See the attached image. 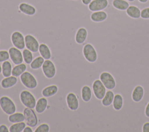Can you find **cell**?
Wrapping results in <instances>:
<instances>
[{
  "label": "cell",
  "instance_id": "1",
  "mask_svg": "<svg viewBox=\"0 0 149 132\" xmlns=\"http://www.w3.org/2000/svg\"><path fill=\"white\" fill-rule=\"evenodd\" d=\"M0 107L6 115H11L16 111V105L14 101L8 96L3 95L0 97Z\"/></svg>",
  "mask_w": 149,
  "mask_h": 132
},
{
  "label": "cell",
  "instance_id": "2",
  "mask_svg": "<svg viewBox=\"0 0 149 132\" xmlns=\"http://www.w3.org/2000/svg\"><path fill=\"white\" fill-rule=\"evenodd\" d=\"M20 80L22 84L29 89L33 90L37 87L38 82L36 77L28 71L24 72L20 76Z\"/></svg>",
  "mask_w": 149,
  "mask_h": 132
},
{
  "label": "cell",
  "instance_id": "3",
  "mask_svg": "<svg viewBox=\"0 0 149 132\" xmlns=\"http://www.w3.org/2000/svg\"><path fill=\"white\" fill-rule=\"evenodd\" d=\"M20 100L22 104L27 108H35L36 104V99L34 95L29 91L24 90L20 93Z\"/></svg>",
  "mask_w": 149,
  "mask_h": 132
},
{
  "label": "cell",
  "instance_id": "4",
  "mask_svg": "<svg viewBox=\"0 0 149 132\" xmlns=\"http://www.w3.org/2000/svg\"><path fill=\"white\" fill-rule=\"evenodd\" d=\"M23 114L24 116V122L26 125L31 127H35L38 124V119L35 110L33 108L26 107L23 109Z\"/></svg>",
  "mask_w": 149,
  "mask_h": 132
},
{
  "label": "cell",
  "instance_id": "5",
  "mask_svg": "<svg viewBox=\"0 0 149 132\" xmlns=\"http://www.w3.org/2000/svg\"><path fill=\"white\" fill-rule=\"evenodd\" d=\"M83 54L84 58L88 62L94 63L97 60L98 55L96 49L90 43H87L83 46Z\"/></svg>",
  "mask_w": 149,
  "mask_h": 132
},
{
  "label": "cell",
  "instance_id": "6",
  "mask_svg": "<svg viewBox=\"0 0 149 132\" xmlns=\"http://www.w3.org/2000/svg\"><path fill=\"white\" fill-rule=\"evenodd\" d=\"M41 68L42 73L46 78L51 79L55 77L56 72V67L54 62L50 59L45 60Z\"/></svg>",
  "mask_w": 149,
  "mask_h": 132
},
{
  "label": "cell",
  "instance_id": "7",
  "mask_svg": "<svg viewBox=\"0 0 149 132\" xmlns=\"http://www.w3.org/2000/svg\"><path fill=\"white\" fill-rule=\"evenodd\" d=\"M10 40L13 47L20 50L24 49L26 47L25 38L21 32L19 31H13L11 34Z\"/></svg>",
  "mask_w": 149,
  "mask_h": 132
},
{
  "label": "cell",
  "instance_id": "8",
  "mask_svg": "<svg viewBox=\"0 0 149 132\" xmlns=\"http://www.w3.org/2000/svg\"><path fill=\"white\" fill-rule=\"evenodd\" d=\"M92 89L94 96L99 100L103 98L107 92L106 87L99 79H97L94 81L92 84Z\"/></svg>",
  "mask_w": 149,
  "mask_h": 132
},
{
  "label": "cell",
  "instance_id": "9",
  "mask_svg": "<svg viewBox=\"0 0 149 132\" xmlns=\"http://www.w3.org/2000/svg\"><path fill=\"white\" fill-rule=\"evenodd\" d=\"M100 80L108 90H112L116 86V81L113 76L109 72H102L100 75Z\"/></svg>",
  "mask_w": 149,
  "mask_h": 132
},
{
  "label": "cell",
  "instance_id": "10",
  "mask_svg": "<svg viewBox=\"0 0 149 132\" xmlns=\"http://www.w3.org/2000/svg\"><path fill=\"white\" fill-rule=\"evenodd\" d=\"M26 48L32 52L36 53L38 51L40 44L37 39L31 34H27L24 36Z\"/></svg>",
  "mask_w": 149,
  "mask_h": 132
},
{
  "label": "cell",
  "instance_id": "11",
  "mask_svg": "<svg viewBox=\"0 0 149 132\" xmlns=\"http://www.w3.org/2000/svg\"><path fill=\"white\" fill-rule=\"evenodd\" d=\"M8 52L9 53L10 59L13 64L16 65L23 63L24 60L22 52H21L20 49L15 47H12L9 48Z\"/></svg>",
  "mask_w": 149,
  "mask_h": 132
},
{
  "label": "cell",
  "instance_id": "12",
  "mask_svg": "<svg viewBox=\"0 0 149 132\" xmlns=\"http://www.w3.org/2000/svg\"><path fill=\"white\" fill-rule=\"evenodd\" d=\"M108 5V0H92L88 5V9L92 12L104 10L107 8Z\"/></svg>",
  "mask_w": 149,
  "mask_h": 132
},
{
  "label": "cell",
  "instance_id": "13",
  "mask_svg": "<svg viewBox=\"0 0 149 132\" xmlns=\"http://www.w3.org/2000/svg\"><path fill=\"white\" fill-rule=\"evenodd\" d=\"M66 104L68 108L72 111H75L79 109V102L76 95L73 92H69L66 97Z\"/></svg>",
  "mask_w": 149,
  "mask_h": 132
},
{
  "label": "cell",
  "instance_id": "14",
  "mask_svg": "<svg viewBox=\"0 0 149 132\" xmlns=\"http://www.w3.org/2000/svg\"><path fill=\"white\" fill-rule=\"evenodd\" d=\"M19 10L27 16H33L36 14V8L32 5L26 2H22L19 5Z\"/></svg>",
  "mask_w": 149,
  "mask_h": 132
},
{
  "label": "cell",
  "instance_id": "15",
  "mask_svg": "<svg viewBox=\"0 0 149 132\" xmlns=\"http://www.w3.org/2000/svg\"><path fill=\"white\" fill-rule=\"evenodd\" d=\"M108 14L104 10L93 12L90 15V19L94 23H101L107 20Z\"/></svg>",
  "mask_w": 149,
  "mask_h": 132
},
{
  "label": "cell",
  "instance_id": "16",
  "mask_svg": "<svg viewBox=\"0 0 149 132\" xmlns=\"http://www.w3.org/2000/svg\"><path fill=\"white\" fill-rule=\"evenodd\" d=\"M88 35L87 30L84 27H81L78 28L75 34V41L78 44H83L87 40Z\"/></svg>",
  "mask_w": 149,
  "mask_h": 132
},
{
  "label": "cell",
  "instance_id": "17",
  "mask_svg": "<svg viewBox=\"0 0 149 132\" xmlns=\"http://www.w3.org/2000/svg\"><path fill=\"white\" fill-rule=\"evenodd\" d=\"M17 83V78L13 76L4 77L1 81V86L4 89L10 88L15 86Z\"/></svg>",
  "mask_w": 149,
  "mask_h": 132
},
{
  "label": "cell",
  "instance_id": "18",
  "mask_svg": "<svg viewBox=\"0 0 149 132\" xmlns=\"http://www.w3.org/2000/svg\"><path fill=\"white\" fill-rule=\"evenodd\" d=\"M126 13L129 17L133 19H139L141 17V10L136 5H130L126 10Z\"/></svg>",
  "mask_w": 149,
  "mask_h": 132
},
{
  "label": "cell",
  "instance_id": "19",
  "mask_svg": "<svg viewBox=\"0 0 149 132\" xmlns=\"http://www.w3.org/2000/svg\"><path fill=\"white\" fill-rule=\"evenodd\" d=\"M48 106V100L46 97L40 98L36 102L35 106V111L39 113H42L44 111L46 110Z\"/></svg>",
  "mask_w": 149,
  "mask_h": 132
},
{
  "label": "cell",
  "instance_id": "20",
  "mask_svg": "<svg viewBox=\"0 0 149 132\" xmlns=\"http://www.w3.org/2000/svg\"><path fill=\"white\" fill-rule=\"evenodd\" d=\"M144 94V90L141 85H137L132 94V98L133 101L139 102L141 101Z\"/></svg>",
  "mask_w": 149,
  "mask_h": 132
},
{
  "label": "cell",
  "instance_id": "21",
  "mask_svg": "<svg viewBox=\"0 0 149 132\" xmlns=\"http://www.w3.org/2000/svg\"><path fill=\"white\" fill-rule=\"evenodd\" d=\"M58 91V87L55 84L49 85L42 89L41 94L43 97L48 98L55 95Z\"/></svg>",
  "mask_w": 149,
  "mask_h": 132
},
{
  "label": "cell",
  "instance_id": "22",
  "mask_svg": "<svg viewBox=\"0 0 149 132\" xmlns=\"http://www.w3.org/2000/svg\"><path fill=\"white\" fill-rule=\"evenodd\" d=\"M38 52L40 55L45 59H50L51 58V52L49 47L44 43H41L40 44Z\"/></svg>",
  "mask_w": 149,
  "mask_h": 132
},
{
  "label": "cell",
  "instance_id": "23",
  "mask_svg": "<svg viewBox=\"0 0 149 132\" xmlns=\"http://www.w3.org/2000/svg\"><path fill=\"white\" fill-rule=\"evenodd\" d=\"M112 5L115 9L121 11H126L130 6L129 2L127 0H113Z\"/></svg>",
  "mask_w": 149,
  "mask_h": 132
},
{
  "label": "cell",
  "instance_id": "24",
  "mask_svg": "<svg viewBox=\"0 0 149 132\" xmlns=\"http://www.w3.org/2000/svg\"><path fill=\"white\" fill-rule=\"evenodd\" d=\"M81 97L82 100L87 102H89L92 97V90L88 85H84L81 90Z\"/></svg>",
  "mask_w": 149,
  "mask_h": 132
},
{
  "label": "cell",
  "instance_id": "25",
  "mask_svg": "<svg viewBox=\"0 0 149 132\" xmlns=\"http://www.w3.org/2000/svg\"><path fill=\"white\" fill-rule=\"evenodd\" d=\"M26 64L22 63L20 64L16 65L13 68L12 71V75L16 77H20L24 72L26 71Z\"/></svg>",
  "mask_w": 149,
  "mask_h": 132
},
{
  "label": "cell",
  "instance_id": "26",
  "mask_svg": "<svg viewBox=\"0 0 149 132\" xmlns=\"http://www.w3.org/2000/svg\"><path fill=\"white\" fill-rule=\"evenodd\" d=\"M114 96H115V95L112 91H111V90H109L108 91H107L106 92L104 97L101 99L102 100L101 101L102 105L104 106H110L113 102Z\"/></svg>",
  "mask_w": 149,
  "mask_h": 132
},
{
  "label": "cell",
  "instance_id": "27",
  "mask_svg": "<svg viewBox=\"0 0 149 132\" xmlns=\"http://www.w3.org/2000/svg\"><path fill=\"white\" fill-rule=\"evenodd\" d=\"M2 74L3 77H9L12 75V66L8 60L2 62Z\"/></svg>",
  "mask_w": 149,
  "mask_h": 132
},
{
  "label": "cell",
  "instance_id": "28",
  "mask_svg": "<svg viewBox=\"0 0 149 132\" xmlns=\"http://www.w3.org/2000/svg\"><path fill=\"white\" fill-rule=\"evenodd\" d=\"M8 121L11 123H19L24 121V116L23 113L15 112L8 116Z\"/></svg>",
  "mask_w": 149,
  "mask_h": 132
},
{
  "label": "cell",
  "instance_id": "29",
  "mask_svg": "<svg viewBox=\"0 0 149 132\" xmlns=\"http://www.w3.org/2000/svg\"><path fill=\"white\" fill-rule=\"evenodd\" d=\"M123 105V99L122 96L119 94H117L115 95L114 98L112 102V105L113 108L115 110H120Z\"/></svg>",
  "mask_w": 149,
  "mask_h": 132
},
{
  "label": "cell",
  "instance_id": "30",
  "mask_svg": "<svg viewBox=\"0 0 149 132\" xmlns=\"http://www.w3.org/2000/svg\"><path fill=\"white\" fill-rule=\"evenodd\" d=\"M45 59L41 56H38L33 59V61L30 64V67L33 70H38L41 68L44 62Z\"/></svg>",
  "mask_w": 149,
  "mask_h": 132
},
{
  "label": "cell",
  "instance_id": "31",
  "mask_svg": "<svg viewBox=\"0 0 149 132\" xmlns=\"http://www.w3.org/2000/svg\"><path fill=\"white\" fill-rule=\"evenodd\" d=\"M26 126V122H21L19 123H12V124L9 127L10 132H22L23 131L24 129Z\"/></svg>",
  "mask_w": 149,
  "mask_h": 132
},
{
  "label": "cell",
  "instance_id": "32",
  "mask_svg": "<svg viewBox=\"0 0 149 132\" xmlns=\"http://www.w3.org/2000/svg\"><path fill=\"white\" fill-rule=\"evenodd\" d=\"M22 54H23V60L25 62V63L30 65L33 60V52L31 51H30L29 49L26 48V49H23Z\"/></svg>",
  "mask_w": 149,
  "mask_h": 132
},
{
  "label": "cell",
  "instance_id": "33",
  "mask_svg": "<svg viewBox=\"0 0 149 132\" xmlns=\"http://www.w3.org/2000/svg\"><path fill=\"white\" fill-rule=\"evenodd\" d=\"M50 130L49 126L48 123H42L38 125L34 130V132H49Z\"/></svg>",
  "mask_w": 149,
  "mask_h": 132
},
{
  "label": "cell",
  "instance_id": "34",
  "mask_svg": "<svg viewBox=\"0 0 149 132\" xmlns=\"http://www.w3.org/2000/svg\"><path fill=\"white\" fill-rule=\"evenodd\" d=\"M10 58L8 51L5 49L0 50V63L8 60Z\"/></svg>",
  "mask_w": 149,
  "mask_h": 132
},
{
  "label": "cell",
  "instance_id": "35",
  "mask_svg": "<svg viewBox=\"0 0 149 132\" xmlns=\"http://www.w3.org/2000/svg\"><path fill=\"white\" fill-rule=\"evenodd\" d=\"M141 18L143 19H149V7H146L141 10Z\"/></svg>",
  "mask_w": 149,
  "mask_h": 132
},
{
  "label": "cell",
  "instance_id": "36",
  "mask_svg": "<svg viewBox=\"0 0 149 132\" xmlns=\"http://www.w3.org/2000/svg\"><path fill=\"white\" fill-rule=\"evenodd\" d=\"M9 129L8 126L4 124L0 125V132H9Z\"/></svg>",
  "mask_w": 149,
  "mask_h": 132
},
{
  "label": "cell",
  "instance_id": "37",
  "mask_svg": "<svg viewBox=\"0 0 149 132\" xmlns=\"http://www.w3.org/2000/svg\"><path fill=\"white\" fill-rule=\"evenodd\" d=\"M142 131L143 132H149V122H146L143 125Z\"/></svg>",
  "mask_w": 149,
  "mask_h": 132
},
{
  "label": "cell",
  "instance_id": "38",
  "mask_svg": "<svg viewBox=\"0 0 149 132\" xmlns=\"http://www.w3.org/2000/svg\"><path fill=\"white\" fill-rule=\"evenodd\" d=\"M32 128L33 127H30L29 126H26L25 128L23 130V132H33L34 130H33Z\"/></svg>",
  "mask_w": 149,
  "mask_h": 132
},
{
  "label": "cell",
  "instance_id": "39",
  "mask_svg": "<svg viewBox=\"0 0 149 132\" xmlns=\"http://www.w3.org/2000/svg\"><path fill=\"white\" fill-rule=\"evenodd\" d=\"M144 112H145V115H146L147 117H149V102H148V104H147V105H146V106Z\"/></svg>",
  "mask_w": 149,
  "mask_h": 132
},
{
  "label": "cell",
  "instance_id": "40",
  "mask_svg": "<svg viewBox=\"0 0 149 132\" xmlns=\"http://www.w3.org/2000/svg\"><path fill=\"white\" fill-rule=\"evenodd\" d=\"M92 0H81L82 3L84 5H88Z\"/></svg>",
  "mask_w": 149,
  "mask_h": 132
},
{
  "label": "cell",
  "instance_id": "41",
  "mask_svg": "<svg viewBox=\"0 0 149 132\" xmlns=\"http://www.w3.org/2000/svg\"><path fill=\"white\" fill-rule=\"evenodd\" d=\"M140 3H147L149 1V0H138Z\"/></svg>",
  "mask_w": 149,
  "mask_h": 132
},
{
  "label": "cell",
  "instance_id": "42",
  "mask_svg": "<svg viewBox=\"0 0 149 132\" xmlns=\"http://www.w3.org/2000/svg\"><path fill=\"white\" fill-rule=\"evenodd\" d=\"M128 2H135L136 1H138V0H127Z\"/></svg>",
  "mask_w": 149,
  "mask_h": 132
},
{
  "label": "cell",
  "instance_id": "43",
  "mask_svg": "<svg viewBox=\"0 0 149 132\" xmlns=\"http://www.w3.org/2000/svg\"><path fill=\"white\" fill-rule=\"evenodd\" d=\"M2 73V66L0 65V74Z\"/></svg>",
  "mask_w": 149,
  "mask_h": 132
},
{
  "label": "cell",
  "instance_id": "44",
  "mask_svg": "<svg viewBox=\"0 0 149 132\" xmlns=\"http://www.w3.org/2000/svg\"><path fill=\"white\" fill-rule=\"evenodd\" d=\"M74 1H76V0H74Z\"/></svg>",
  "mask_w": 149,
  "mask_h": 132
}]
</instances>
